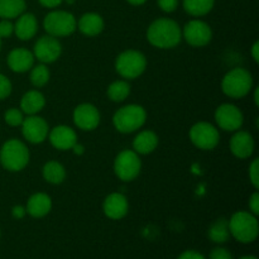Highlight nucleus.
Here are the masks:
<instances>
[{
    "label": "nucleus",
    "mask_w": 259,
    "mask_h": 259,
    "mask_svg": "<svg viewBox=\"0 0 259 259\" xmlns=\"http://www.w3.org/2000/svg\"><path fill=\"white\" fill-rule=\"evenodd\" d=\"M147 40L159 50H171L182 40V28L171 18H158L149 24Z\"/></svg>",
    "instance_id": "1"
},
{
    "label": "nucleus",
    "mask_w": 259,
    "mask_h": 259,
    "mask_svg": "<svg viewBox=\"0 0 259 259\" xmlns=\"http://www.w3.org/2000/svg\"><path fill=\"white\" fill-rule=\"evenodd\" d=\"M29 149L19 139H9L0 149V163L9 172L23 171L29 163Z\"/></svg>",
    "instance_id": "2"
},
{
    "label": "nucleus",
    "mask_w": 259,
    "mask_h": 259,
    "mask_svg": "<svg viewBox=\"0 0 259 259\" xmlns=\"http://www.w3.org/2000/svg\"><path fill=\"white\" fill-rule=\"evenodd\" d=\"M147 121L146 109L138 104L121 106L113 115L114 128L123 134H131L141 129Z\"/></svg>",
    "instance_id": "3"
},
{
    "label": "nucleus",
    "mask_w": 259,
    "mask_h": 259,
    "mask_svg": "<svg viewBox=\"0 0 259 259\" xmlns=\"http://www.w3.org/2000/svg\"><path fill=\"white\" fill-rule=\"evenodd\" d=\"M253 89V76L248 70L235 67L228 71L222 80V90L228 98L242 99Z\"/></svg>",
    "instance_id": "4"
},
{
    "label": "nucleus",
    "mask_w": 259,
    "mask_h": 259,
    "mask_svg": "<svg viewBox=\"0 0 259 259\" xmlns=\"http://www.w3.org/2000/svg\"><path fill=\"white\" fill-rule=\"evenodd\" d=\"M230 235L240 243H252L257 239L259 224L255 215L249 211H237L229 219Z\"/></svg>",
    "instance_id": "5"
},
{
    "label": "nucleus",
    "mask_w": 259,
    "mask_h": 259,
    "mask_svg": "<svg viewBox=\"0 0 259 259\" xmlns=\"http://www.w3.org/2000/svg\"><path fill=\"white\" fill-rule=\"evenodd\" d=\"M43 28L48 35L55 38L68 37L77 29V20L67 10H52L43 19Z\"/></svg>",
    "instance_id": "6"
},
{
    "label": "nucleus",
    "mask_w": 259,
    "mask_h": 259,
    "mask_svg": "<svg viewBox=\"0 0 259 259\" xmlns=\"http://www.w3.org/2000/svg\"><path fill=\"white\" fill-rule=\"evenodd\" d=\"M147 58L141 51H123L115 60V71L125 80H136L144 73Z\"/></svg>",
    "instance_id": "7"
},
{
    "label": "nucleus",
    "mask_w": 259,
    "mask_h": 259,
    "mask_svg": "<svg viewBox=\"0 0 259 259\" xmlns=\"http://www.w3.org/2000/svg\"><path fill=\"white\" fill-rule=\"evenodd\" d=\"M142 171L141 157L133 149H124L114 161V174L124 182H132Z\"/></svg>",
    "instance_id": "8"
},
{
    "label": "nucleus",
    "mask_w": 259,
    "mask_h": 259,
    "mask_svg": "<svg viewBox=\"0 0 259 259\" xmlns=\"http://www.w3.org/2000/svg\"><path fill=\"white\" fill-rule=\"evenodd\" d=\"M190 141L201 151H212L220 142L219 129L209 121H199L190 129Z\"/></svg>",
    "instance_id": "9"
},
{
    "label": "nucleus",
    "mask_w": 259,
    "mask_h": 259,
    "mask_svg": "<svg viewBox=\"0 0 259 259\" xmlns=\"http://www.w3.org/2000/svg\"><path fill=\"white\" fill-rule=\"evenodd\" d=\"M182 39L192 47H205L212 39L211 27L201 19L190 20L182 28Z\"/></svg>",
    "instance_id": "10"
},
{
    "label": "nucleus",
    "mask_w": 259,
    "mask_h": 259,
    "mask_svg": "<svg viewBox=\"0 0 259 259\" xmlns=\"http://www.w3.org/2000/svg\"><path fill=\"white\" fill-rule=\"evenodd\" d=\"M214 118L218 128L225 132L239 131L244 123V115H243L242 110L237 105L229 103L218 106Z\"/></svg>",
    "instance_id": "11"
},
{
    "label": "nucleus",
    "mask_w": 259,
    "mask_h": 259,
    "mask_svg": "<svg viewBox=\"0 0 259 259\" xmlns=\"http://www.w3.org/2000/svg\"><path fill=\"white\" fill-rule=\"evenodd\" d=\"M61 53H62V45L58 38L48 34L40 37L34 43V48H33V55L35 60L45 65L56 62L61 57Z\"/></svg>",
    "instance_id": "12"
},
{
    "label": "nucleus",
    "mask_w": 259,
    "mask_h": 259,
    "mask_svg": "<svg viewBox=\"0 0 259 259\" xmlns=\"http://www.w3.org/2000/svg\"><path fill=\"white\" fill-rule=\"evenodd\" d=\"M22 134L28 143L40 144L48 138V123L38 115H28L22 123Z\"/></svg>",
    "instance_id": "13"
},
{
    "label": "nucleus",
    "mask_w": 259,
    "mask_h": 259,
    "mask_svg": "<svg viewBox=\"0 0 259 259\" xmlns=\"http://www.w3.org/2000/svg\"><path fill=\"white\" fill-rule=\"evenodd\" d=\"M72 119L78 129L85 132H93L100 124L101 115L95 105L90 103H83L76 106L72 114Z\"/></svg>",
    "instance_id": "14"
},
{
    "label": "nucleus",
    "mask_w": 259,
    "mask_h": 259,
    "mask_svg": "<svg viewBox=\"0 0 259 259\" xmlns=\"http://www.w3.org/2000/svg\"><path fill=\"white\" fill-rule=\"evenodd\" d=\"M48 139L52 147L58 151H71L72 147L77 143V134L71 126L57 125L50 129Z\"/></svg>",
    "instance_id": "15"
},
{
    "label": "nucleus",
    "mask_w": 259,
    "mask_h": 259,
    "mask_svg": "<svg viewBox=\"0 0 259 259\" xmlns=\"http://www.w3.org/2000/svg\"><path fill=\"white\" fill-rule=\"evenodd\" d=\"M255 142L252 134L245 131H237L230 139V152L239 159H247L253 154Z\"/></svg>",
    "instance_id": "16"
},
{
    "label": "nucleus",
    "mask_w": 259,
    "mask_h": 259,
    "mask_svg": "<svg viewBox=\"0 0 259 259\" xmlns=\"http://www.w3.org/2000/svg\"><path fill=\"white\" fill-rule=\"evenodd\" d=\"M103 211L111 220H120L128 214L129 202L121 192H113L105 197L103 202Z\"/></svg>",
    "instance_id": "17"
},
{
    "label": "nucleus",
    "mask_w": 259,
    "mask_h": 259,
    "mask_svg": "<svg viewBox=\"0 0 259 259\" xmlns=\"http://www.w3.org/2000/svg\"><path fill=\"white\" fill-rule=\"evenodd\" d=\"M34 55L27 48H14L9 52L7 58L8 66L13 72L24 73L28 72L34 66Z\"/></svg>",
    "instance_id": "18"
},
{
    "label": "nucleus",
    "mask_w": 259,
    "mask_h": 259,
    "mask_svg": "<svg viewBox=\"0 0 259 259\" xmlns=\"http://www.w3.org/2000/svg\"><path fill=\"white\" fill-rule=\"evenodd\" d=\"M27 214H29L32 218L40 219L48 215L52 210V199L50 195L45 192H37L33 194L27 201Z\"/></svg>",
    "instance_id": "19"
},
{
    "label": "nucleus",
    "mask_w": 259,
    "mask_h": 259,
    "mask_svg": "<svg viewBox=\"0 0 259 259\" xmlns=\"http://www.w3.org/2000/svg\"><path fill=\"white\" fill-rule=\"evenodd\" d=\"M38 20L32 13H23L17 18L14 24V34L20 40H29L37 34Z\"/></svg>",
    "instance_id": "20"
},
{
    "label": "nucleus",
    "mask_w": 259,
    "mask_h": 259,
    "mask_svg": "<svg viewBox=\"0 0 259 259\" xmlns=\"http://www.w3.org/2000/svg\"><path fill=\"white\" fill-rule=\"evenodd\" d=\"M105 23L103 17L98 13H85L77 22V29L86 37H96L104 30Z\"/></svg>",
    "instance_id": "21"
},
{
    "label": "nucleus",
    "mask_w": 259,
    "mask_h": 259,
    "mask_svg": "<svg viewBox=\"0 0 259 259\" xmlns=\"http://www.w3.org/2000/svg\"><path fill=\"white\" fill-rule=\"evenodd\" d=\"M158 136L154 133L153 131H146L139 132L136 136L133 141V151L137 152L139 156H146V154H151L152 152L156 151L158 147Z\"/></svg>",
    "instance_id": "22"
},
{
    "label": "nucleus",
    "mask_w": 259,
    "mask_h": 259,
    "mask_svg": "<svg viewBox=\"0 0 259 259\" xmlns=\"http://www.w3.org/2000/svg\"><path fill=\"white\" fill-rule=\"evenodd\" d=\"M46 105V98L40 91L29 90L20 99V110L27 115H38Z\"/></svg>",
    "instance_id": "23"
},
{
    "label": "nucleus",
    "mask_w": 259,
    "mask_h": 259,
    "mask_svg": "<svg viewBox=\"0 0 259 259\" xmlns=\"http://www.w3.org/2000/svg\"><path fill=\"white\" fill-rule=\"evenodd\" d=\"M42 176L46 182L51 185H60L66 179V169L63 164L57 161H48L42 168Z\"/></svg>",
    "instance_id": "24"
},
{
    "label": "nucleus",
    "mask_w": 259,
    "mask_h": 259,
    "mask_svg": "<svg viewBox=\"0 0 259 259\" xmlns=\"http://www.w3.org/2000/svg\"><path fill=\"white\" fill-rule=\"evenodd\" d=\"M210 240H212L217 244H223V243H227L229 240L230 235L229 230V220L225 219V218H219V219L215 220L209 228V232H207Z\"/></svg>",
    "instance_id": "25"
},
{
    "label": "nucleus",
    "mask_w": 259,
    "mask_h": 259,
    "mask_svg": "<svg viewBox=\"0 0 259 259\" xmlns=\"http://www.w3.org/2000/svg\"><path fill=\"white\" fill-rule=\"evenodd\" d=\"M25 0H0V18L2 19H17L25 12Z\"/></svg>",
    "instance_id": "26"
},
{
    "label": "nucleus",
    "mask_w": 259,
    "mask_h": 259,
    "mask_svg": "<svg viewBox=\"0 0 259 259\" xmlns=\"http://www.w3.org/2000/svg\"><path fill=\"white\" fill-rule=\"evenodd\" d=\"M182 5L187 14L200 18L211 12L215 5V0H182Z\"/></svg>",
    "instance_id": "27"
},
{
    "label": "nucleus",
    "mask_w": 259,
    "mask_h": 259,
    "mask_svg": "<svg viewBox=\"0 0 259 259\" xmlns=\"http://www.w3.org/2000/svg\"><path fill=\"white\" fill-rule=\"evenodd\" d=\"M108 98L114 103H121L131 95V83L128 80H116L108 86Z\"/></svg>",
    "instance_id": "28"
},
{
    "label": "nucleus",
    "mask_w": 259,
    "mask_h": 259,
    "mask_svg": "<svg viewBox=\"0 0 259 259\" xmlns=\"http://www.w3.org/2000/svg\"><path fill=\"white\" fill-rule=\"evenodd\" d=\"M29 71H30L29 80L34 88L38 89L47 85L51 77V73H50V70H48L47 65H45V63H39V65L33 66Z\"/></svg>",
    "instance_id": "29"
},
{
    "label": "nucleus",
    "mask_w": 259,
    "mask_h": 259,
    "mask_svg": "<svg viewBox=\"0 0 259 259\" xmlns=\"http://www.w3.org/2000/svg\"><path fill=\"white\" fill-rule=\"evenodd\" d=\"M4 120L9 126H20L24 120V113L20 109L10 108L4 113Z\"/></svg>",
    "instance_id": "30"
},
{
    "label": "nucleus",
    "mask_w": 259,
    "mask_h": 259,
    "mask_svg": "<svg viewBox=\"0 0 259 259\" xmlns=\"http://www.w3.org/2000/svg\"><path fill=\"white\" fill-rule=\"evenodd\" d=\"M248 176H249V181L252 186L255 190L259 189V159H253V162L249 166V171H248Z\"/></svg>",
    "instance_id": "31"
},
{
    "label": "nucleus",
    "mask_w": 259,
    "mask_h": 259,
    "mask_svg": "<svg viewBox=\"0 0 259 259\" xmlns=\"http://www.w3.org/2000/svg\"><path fill=\"white\" fill-rule=\"evenodd\" d=\"M12 90L13 86L9 78L3 75V73H0V101L7 99L12 94Z\"/></svg>",
    "instance_id": "32"
},
{
    "label": "nucleus",
    "mask_w": 259,
    "mask_h": 259,
    "mask_svg": "<svg viewBox=\"0 0 259 259\" xmlns=\"http://www.w3.org/2000/svg\"><path fill=\"white\" fill-rule=\"evenodd\" d=\"M14 33V24L9 19L0 20V38H9Z\"/></svg>",
    "instance_id": "33"
},
{
    "label": "nucleus",
    "mask_w": 259,
    "mask_h": 259,
    "mask_svg": "<svg viewBox=\"0 0 259 259\" xmlns=\"http://www.w3.org/2000/svg\"><path fill=\"white\" fill-rule=\"evenodd\" d=\"M159 9L164 13H174L179 8V0H157Z\"/></svg>",
    "instance_id": "34"
},
{
    "label": "nucleus",
    "mask_w": 259,
    "mask_h": 259,
    "mask_svg": "<svg viewBox=\"0 0 259 259\" xmlns=\"http://www.w3.org/2000/svg\"><path fill=\"white\" fill-rule=\"evenodd\" d=\"M210 259H233V255L232 253L228 249H225V248L218 247L211 250V253H210Z\"/></svg>",
    "instance_id": "35"
},
{
    "label": "nucleus",
    "mask_w": 259,
    "mask_h": 259,
    "mask_svg": "<svg viewBox=\"0 0 259 259\" xmlns=\"http://www.w3.org/2000/svg\"><path fill=\"white\" fill-rule=\"evenodd\" d=\"M248 205H249V212H252L253 215H257L259 214V192L255 191L253 192L252 196L249 197V202H248Z\"/></svg>",
    "instance_id": "36"
},
{
    "label": "nucleus",
    "mask_w": 259,
    "mask_h": 259,
    "mask_svg": "<svg viewBox=\"0 0 259 259\" xmlns=\"http://www.w3.org/2000/svg\"><path fill=\"white\" fill-rule=\"evenodd\" d=\"M25 215H27V209L24 206H22V205H15V206H13L12 217L14 219H23Z\"/></svg>",
    "instance_id": "37"
},
{
    "label": "nucleus",
    "mask_w": 259,
    "mask_h": 259,
    "mask_svg": "<svg viewBox=\"0 0 259 259\" xmlns=\"http://www.w3.org/2000/svg\"><path fill=\"white\" fill-rule=\"evenodd\" d=\"M177 259H206L201 253L196 252V250H186L182 253Z\"/></svg>",
    "instance_id": "38"
},
{
    "label": "nucleus",
    "mask_w": 259,
    "mask_h": 259,
    "mask_svg": "<svg viewBox=\"0 0 259 259\" xmlns=\"http://www.w3.org/2000/svg\"><path fill=\"white\" fill-rule=\"evenodd\" d=\"M38 2L42 7L48 8V9H55V8L60 7L65 0H38Z\"/></svg>",
    "instance_id": "39"
},
{
    "label": "nucleus",
    "mask_w": 259,
    "mask_h": 259,
    "mask_svg": "<svg viewBox=\"0 0 259 259\" xmlns=\"http://www.w3.org/2000/svg\"><path fill=\"white\" fill-rule=\"evenodd\" d=\"M250 55H252L253 60H254L255 62H259V42L258 40H255V42L253 43L252 50H250Z\"/></svg>",
    "instance_id": "40"
},
{
    "label": "nucleus",
    "mask_w": 259,
    "mask_h": 259,
    "mask_svg": "<svg viewBox=\"0 0 259 259\" xmlns=\"http://www.w3.org/2000/svg\"><path fill=\"white\" fill-rule=\"evenodd\" d=\"M71 151H73V153L77 154V156H81V154L85 153V147H83L82 144H80L77 142V143H76L75 146L72 147V149H71Z\"/></svg>",
    "instance_id": "41"
},
{
    "label": "nucleus",
    "mask_w": 259,
    "mask_h": 259,
    "mask_svg": "<svg viewBox=\"0 0 259 259\" xmlns=\"http://www.w3.org/2000/svg\"><path fill=\"white\" fill-rule=\"evenodd\" d=\"M131 5H134V7H139V5H143L147 0H126Z\"/></svg>",
    "instance_id": "42"
},
{
    "label": "nucleus",
    "mask_w": 259,
    "mask_h": 259,
    "mask_svg": "<svg viewBox=\"0 0 259 259\" xmlns=\"http://www.w3.org/2000/svg\"><path fill=\"white\" fill-rule=\"evenodd\" d=\"M254 103L255 105H258L259 104V99H258V88L254 89Z\"/></svg>",
    "instance_id": "43"
},
{
    "label": "nucleus",
    "mask_w": 259,
    "mask_h": 259,
    "mask_svg": "<svg viewBox=\"0 0 259 259\" xmlns=\"http://www.w3.org/2000/svg\"><path fill=\"white\" fill-rule=\"evenodd\" d=\"M240 259H258V258L254 257V255H244V257H242Z\"/></svg>",
    "instance_id": "44"
},
{
    "label": "nucleus",
    "mask_w": 259,
    "mask_h": 259,
    "mask_svg": "<svg viewBox=\"0 0 259 259\" xmlns=\"http://www.w3.org/2000/svg\"><path fill=\"white\" fill-rule=\"evenodd\" d=\"M66 2H67L68 4H73V3H75V0H66Z\"/></svg>",
    "instance_id": "45"
},
{
    "label": "nucleus",
    "mask_w": 259,
    "mask_h": 259,
    "mask_svg": "<svg viewBox=\"0 0 259 259\" xmlns=\"http://www.w3.org/2000/svg\"><path fill=\"white\" fill-rule=\"evenodd\" d=\"M0 50H2V38H0Z\"/></svg>",
    "instance_id": "46"
}]
</instances>
